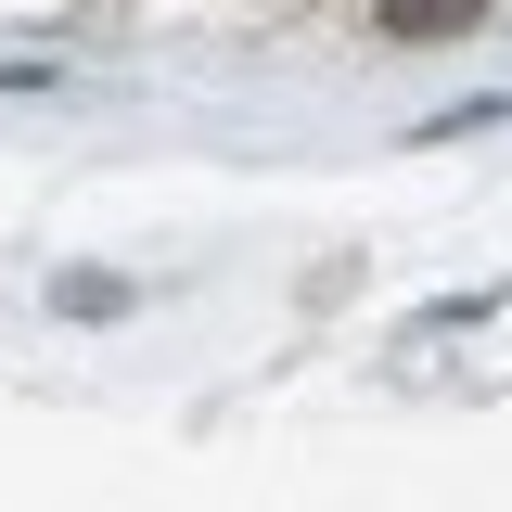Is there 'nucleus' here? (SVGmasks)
<instances>
[{
    "label": "nucleus",
    "mask_w": 512,
    "mask_h": 512,
    "mask_svg": "<svg viewBox=\"0 0 512 512\" xmlns=\"http://www.w3.org/2000/svg\"><path fill=\"white\" fill-rule=\"evenodd\" d=\"M474 13H487V0H372V26H384V39H461Z\"/></svg>",
    "instance_id": "obj_1"
}]
</instances>
